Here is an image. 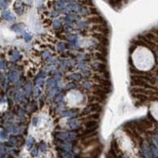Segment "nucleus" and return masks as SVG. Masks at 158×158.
I'll return each instance as SVG.
<instances>
[{
  "mask_svg": "<svg viewBox=\"0 0 158 158\" xmlns=\"http://www.w3.org/2000/svg\"><path fill=\"white\" fill-rule=\"evenodd\" d=\"M132 91L136 92L137 94H143V95H146V96H152L153 95V91L150 90H145L144 88H141V87H138V88H133Z\"/></svg>",
  "mask_w": 158,
  "mask_h": 158,
  "instance_id": "2",
  "label": "nucleus"
},
{
  "mask_svg": "<svg viewBox=\"0 0 158 158\" xmlns=\"http://www.w3.org/2000/svg\"><path fill=\"white\" fill-rule=\"evenodd\" d=\"M99 117H100L99 114H94V115H89L87 119H99Z\"/></svg>",
  "mask_w": 158,
  "mask_h": 158,
  "instance_id": "10",
  "label": "nucleus"
},
{
  "mask_svg": "<svg viewBox=\"0 0 158 158\" xmlns=\"http://www.w3.org/2000/svg\"><path fill=\"white\" fill-rule=\"evenodd\" d=\"M97 125V122L96 121H89L86 123V127H94Z\"/></svg>",
  "mask_w": 158,
  "mask_h": 158,
  "instance_id": "9",
  "label": "nucleus"
},
{
  "mask_svg": "<svg viewBox=\"0 0 158 158\" xmlns=\"http://www.w3.org/2000/svg\"><path fill=\"white\" fill-rule=\"evenodd\" d=\"M101 110H102V107H101V105L99 104H93V105H89V107L86 109L85 113L90 112V111L92 112V111H101Z\"/></svg>",
  "mask_w": 158,
  "mask_h": 158,
  "instance_id": "4",
  "label": "nucleus"
},
{
  "mask_svg": "<svg viewBox=\"0 0 158 158\" xmlns=\"http://www.w3.org/2000/svg\"><path fill=\"white\" fill-rule=\"evenodd\" d=\"M93 29L98 30V31L103 32V33H108V32H109L108 28H107V27H105V26H101V24H99V25H97V26H93Z\"/></svg>",
  "mask_w": 158,
  "mask_h": 158,
  "instance_id": "6",
  "label": "nucleus"
},
{
  "mask_svg": "<svg viewBox=\"0 0 158 158\" xmlns=\"http://www.w3.org/2000/svg\"><path fill=\"white\" fill-rule=\"evenodd\" d=\"M93 36H94L95 38H97L102 44H104V45H107V44H108V39H107L105 35L100 34V33H95Z\"/></svg>",
  "mask_w": 158,
  "mask_h": 158,
  "instance_id": "3",
  "label": "nucleus"
},
{
  "mask_svg": "<svg viewBox=\"0 0 158 158\" xmlns=\"http://www.w3.org/2000/svg\"><path fill=\"white\" fill-rule=\"evenodd\" d=\"M97 81H99V83L101 85H104V86H110V82L107 81V80H105V79H102L100 77H97Z\"/></svg>",
  "mask_w": 158,
  "mask_h": 158,
  "instance_id": "8",
  "label": "nucleus"
},
{
  "mask_svg": "<svg viewBox=\"0 0 158 158\" xmlns=\"http://www.w3.org/2000/svg\"><path fill=\"white\" fill-rule=\"evenodd\" d=\"M93 94H94V96H97V97H99V98H101V99H103V100H105V97H106V94H105V93L101 92V91H99V90L94 91Z\"/></svg>",
  "mask_w": 158,
  "mask_h": 158,
  "instance_id": "7",
  "label": "nucleus"
},
{
  "mask_svg": "<svg viewBox=\"0 0 158 158\" xmlns=\"http://www.w3.org/2000/svg\"><path fill=\"white\" fill-rule=\"evenodd\" d=\"M88 23H95V24H104V19L99 16H94L88 19Z\"/></svg>",
  "mask_w": 158,
  "mask_h": 158,
  "instance_id": "5",
  "label": "nucleus"
},
{
  "mask_svg": "<svg viewBox=\"0 0 158 158\" xmlns=\"http://www.w3.org/2000/svg\"><path fill=\"white\" fill-rule=\"evenodd\" d=\"M132 86H138V87H141V88H147V89H153L152 86H150L145 80L142 79L137 78L134 75L132 76Z\"/></svg>",
  "mask_w": 158,
  "mask_h": 158,
  "instance_id": "1",
  "label": "nucleus"
}]
</instances>
